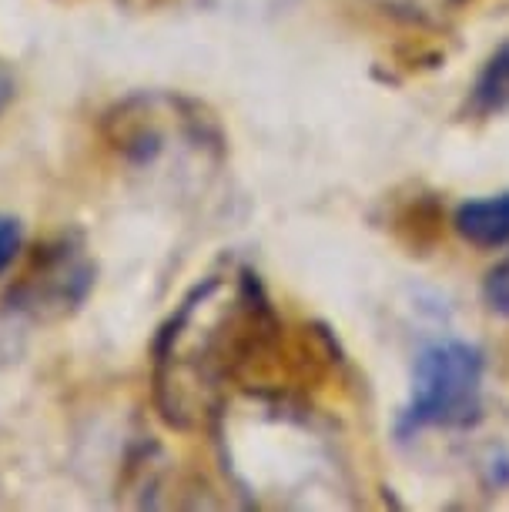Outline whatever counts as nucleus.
<instances>
[{"label":"nucleus","instance_id":"nucleus-1","mask_svg":"<svg viewBox=\"0 0 509 512\" xmlns=\"http://www.w3.org/2000/svg\"><path fill=\"white\" fill-rule=\"evenodd\" d=\"M282 325L262 282L211 275L191 292L155 345V402L168 425L188 429L211 409L218 389Z\"/></svg>","mask_w":509,"mask_h":512},{"label":"nucleus","instance_id":"nucleus-2","mask_svg":"<svg viewBox=\"0 0 509 512\" xmlns=\"http://www.w3.org/2000/svg\"><path fill=\"white\" fill-rule=\"evenodd\" d=\"M486 359L473 342L446 338L419 352L412 365L409 402L399 412V439L426 429H469L483 415Z\"/></svg>","mask_w":509,"mask_h":512},{"label":"nucleus","instance_id":"nucleus-3","mask_svg":"<svg viewBox=\"0 0 509 512\" xmlns=\"http://www.w3.org/2000/svg\"><path fill=\"white\" fill-rule=\"evenodd\" d=\"M94 288V262L78 235H61L34 251L4 305L27 322H61Z\"/></svg>","mask_w":509,"mask_h":512},{"label":"nucleus","instance_id":"nucleus-4","mask_svg":"<svg viewBox=\"0 0 509 512\" xmlns=\"http://www.w3.org/2000/svg\"><path fill=\"white\" fill-rule=\"evenodd\" d=\"M453 228L466 245L479 251L509 245V191L463 201L453 215Z\"/></svg>","mask_w":509,"mask_h":512},{"label":"nucleus","instance_id":"nucleus-5","mask_svg":"<svg viewBox=\"0 0 509 512\" xmlns=\"http://www.w3.org/2000/svg\"><path fill=\"white\" fill-rule=\"evenodd\" d=\"M506 111H509V41H503L486 57L473 88H469V114L473 118H499Z\"/></svg>","mask_w":509,"mask_h":512},{"label":"nucleus","instance_id":"nucleus-6","mask_svg":"<svg viewBox=\"0 0 509 512\" xmlns=\"http://www.w3.org/2000/svg\"><path fill=\"white\" fill-rule=\"evenodd\" d=\"M483 298H486L489 312H496L499 318H509V255L489 268V275L483 282Z\"/></svg>","mask_w":509,"mask_h":512},{"label":"nucleus","instance_id":"nucleus-7","mask_svg":"<svg viewBox=\"0 0 509 512\" xmlns=\"http://www.w3.org/2000/svg\"><path fill=\"white\" fill-rule=\"evenodd\" d=\"M17 251H21V221L11 215H0V275L14 265Z\"/></svg>","mask_w":509,"mask_h":512},{"label":"nucleus","instance_id":"nucleus-8","mask_svg":"<svg viewBox=\"0 0 509 512\" xmlns=\"http://www.w3.org/2000/svg\"><path fill=\"white\" fill-rule=\"evenodd\" d=\"M14 94H17V84H14V74L7 71L4 64H0V114L7 111V104L14 101Z\"/></svg>","mask_w":509,"mask_h":512}]
</instances>
